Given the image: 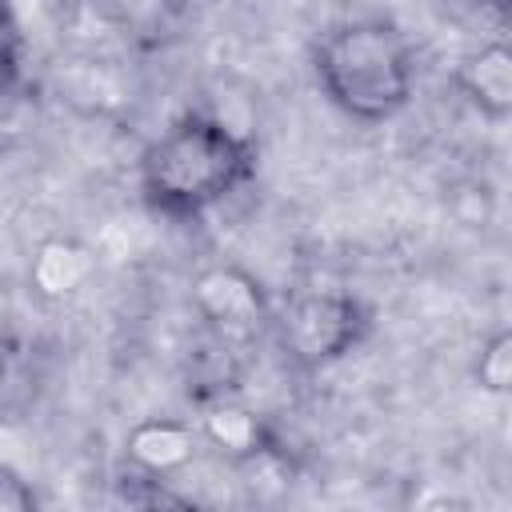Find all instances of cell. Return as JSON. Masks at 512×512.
I'll return each mask as SVG.
<instances>
[{
  "label": "cell",
  "instance_id": "obj_1",
  "mask_svg": "<svg viewBox=\"0 0 512 512\" xmlns=\"http://www.w3.org/2000/svg\"><path fill=\"white\" fill-rule=\"evenodd\" d=\"M320 92L356 124L400 116L416 88V56L408 36L384 16L340 20L312 52Z\"/></svg>",
  "mask_w": 512,
  "mask_h": 512
},
{
  "label": "cell",
  "instance_id": "obj_2",
  "mask_svg": "<svg viewBox=\"0 0 512 512\" xmlns=\"http://www.w3.org/2000/svg\"><path fill=\"white\" fill-rule=\"evenodd\" d=\"M256 164L252 140L228 128L220 116L184 112L140 156L144 200L164 216H200L232 196Z\"/></svg>",
  "mask_w": 512,
  "mask_h": 512
},
{
  "label": "cell",
  "instance_id": "obj_3",
  "mask_svg": "<svg viewBox=\"0 0 512 512\" xmlns=\"http://www.w3.org/2000/svg\"><path fill=\"white\" fill-rule=\"evenodd\" d=\"M272 328L292 364L328 368L368 336L372 320L368 308L348 292L300 288L284 300L280 312H272Z\"/></svg>",
  "mask_w": 512,
  "mask_h": 512
},
{
  "label": "cell",
  "instance_id": "obj_4",
  "mask_svg": "<svg viewBox=\"0 0 512 512\" xmlns=\"http://www.w3.org/2000/svg\"><path fill=\"white\" fill-rule=\"evenodd\" d=\"M192 308L228 344H244L272 328V300L240 264H204L192 276Z\"/></svg>",
  "mask_w": 512,
  "mask_h": 512
},
{
  "label": "cell",
  "instance_id": "obj_5",
  "mask_svg": "<svg viewBox=\"0 0 512 512\" xmlns=\"http://www.w3.org/2000/svg\"><path fill=\"white\" fill-rule=\"evenodd\" d=\"M200 444L204 440H200V432L188 420H176V416H144L124 436V460L136 472L172 480V476H180L184 468L196 464Z\"/></svg>",
  "mask_w": 512,
  "mask_h": 512
},
{
  "label": "cell",
  "instance_id": "obj_6",
  "mask_svg": "<svg viewBox=\"0 0 512 512\" xmlns=\"http://www.w3.org/2000/svg\"><path fill=\"white\" fill-rule=\"evenodd\" d=\"M456 92L492 124L512 116V48L488 40L456 64Z\"/></svg>",
  "mask_w": 512,
  "mask_h": 512
},
{
  "label": "cell",
  "instance_id": "obj_7",
  "mask_svg": "<svg viewBox=\"0 0 512 512\" xmlns=\"http://www.w3.org/2000/svg\"><path fill=\"white\" fill-rule=\"evenodd\" d=\"M92 272H96V252L84 240L44 236L28 260V288L40 300L56 304V300H68L72 292H80Z\"/></svg>",
  "mask_w": 512,
  "mask_h": 512
},
{
  "label": "cell",
  "instance_id": "obj_8",
  "mask_svg": "<svg viewBox=\"0 0 512 512\" xmlns=\"http://www.w3.org/2000/svg\"><path fill=\"white\" fill-rule=\"evenodd\" d=\"M200 440L220 452L224 460L240 464V460H252L260 452H268L276 440L264 424L260 412H252L248 404H236V400H212L204 412H200V424H196Z\"/></svg>",
  "mask_w": 512,
  "mask_h": 512
},
{
  "label": "cell",
  "instance_id": "obj_9",
  "mask_svg": "<svg viewBox=\"0 0 512 512\" xmlns=\"http://www.w3.org/2000/svg\"><path fill=\"white\" fill-rule=\"evenodd\" d=\"M472 380L480 392L508 396V388H512V332L508 328H496L480 344V352L472 360Z\"/></svg>",
  "mask_w": 512,
  "mask_h": 512
},
{
  "label": "cell",
  "instance_id": "obj_10",
  "mask_svg": "<svg viewBox=\"0 0 512 512\" xmlns=\"http://www.w3.org/2000/svg\"><path fill=\"white\" fill-rule=\"evenodd\" d=\"M168 484L172 480H164V476H148V472L128 468V476H120L116 488H120V500L128 508H188L192 496H184V492H176Z\"/></svg>",
  "mask_w": 512,
  "mask_h": 512
},
{
  "label": "cell",
  "instance_id": "obj_11",
  "mask_svg": "<svg viewBox=\"0 0 512 512\" xmlns=\"http://www.w3.org/2000/svg\"><path fill=\"white\" fill-rule=\"evenodd\" d=\"M20 64V24L8 0H0V88H8V80L16 76Z\"/></svg>",
  "mask_w": 512,
  "mask_h": 512
},
{
  "label": "cell",
  "instance_id": "obj_12",
  "mask_svg": "<svg viewBox=\"0 0 512 512\" xmlns=\"http://www.w3.org/2000/svg\"><path fill=\"white\" fill-rule=\"evenodd\" d=\"M36 504H40L36 488L20 472L0 468V512H32Z\"/></svg>",
  "mask_w": 512,
  "mask_h": 512
},
{
  "label": "cell",
  "instance_id": "obj_13",
  "mask_svg": "<svg viewBox=\"0 0 512 512\" xmlns=\"http://www.w3.org/2000/svg\"><path fill=\"white\" fill-rule=\"evenodd\" d=\"M0 380H4V356H0Z\"/></svg>",
  "mask_w": 512,
  "mask_h": 512
}]
</instances>
